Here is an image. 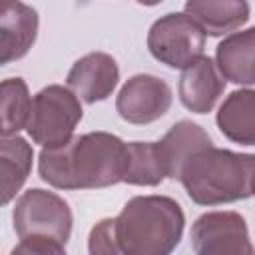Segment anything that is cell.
I'll use <instances>...</instances> for the list:
<instances>
[{"mask_svg": "<svg viewBox=\"0 0 255 255\" xmlns=\"http://www.w3.org/2000/svg\"><path fill=\"white\" fill-rule=\"evenodd\" d=\"M126 141L108 131L72 135L56 147H42L38 155L40 179L56 189H102L122 181Z\"/></svg>", "mask_w": 255, "mask_h": 255, "instance_id": "6da1fadb", "label": "cell"}, {"mask_svg": "<svg viewBox=\"0 0 255 255\" xmlns=\"http://www.w3.org/2000/svg\"><path fill=\"white\" fill-rule=\"evenodd\" d=\"M255 155L205 145L181 165L177 179L197 205H223L253 195Z\"/></svg>", "mask_w": 255, "mask_h": 255, "instance_id": "7a4b0ae2", "label": "cell"}, {"mask_svg": "<svg viewBox=\"0 0 255 255\" xmlns=\"http://www.w3.org/2000/svg\"><path fill=\"white\" fill-rule=\"evenodd\" d=\"M116 239L124 255H167L183 235L181 205L167 195H135L118 217Z\"/></svg>", "mask_w": 255, "mask_h": 255, "instance_id": "3957f363", "label": "cell"}, {"mask_svg": "<svg viewBox=\"0 0 255 255\" xmlns=\"http://www.w3.org/2000/svg\"><path fill=\"white\" fill-rule=\"evenodd\" d=\"M12 223L20 239L12 249L14 255H64L74 217L64 197L48 189L32 187L16 199Z\"/></svg>", "mask_w": 255, "mask_h": 255, "instance_id": "277c9868", "label": "cell"}, {"mask_svg": "<svg viewBox=\"0 0 255 255\" xmlns=\"http://www.w3.org/2000/svg\"><path fill=\"white\" fill-rule=\"evenodd\" d=\"M82 116L84 110L80 98L70 88L50 84L32 98L26 131L34 143L42 147H56L74 135Z\"/></svg>", "mask_w": 255, "mask_h": 255, "instance_id": "5b68a950", "label": "cell"}, {"mask_svg": "<svg viewBox=\"0 0 255 255\" xmlns=\"http://www.w3.org/2000/svg\"><path fill=\"white\" fill-rule=\"evenodd\" d=\"M149 54L167 68L183 70L205 50V34L185 12H169L157 18L147 32Z\"/></svg>", "mask_w": 255, "mask_h": 255, "instance_id": "8992f818", "label": "cell"}, {"mask_svg": "<svg viewBox=\"0 0 255 255\" xmlns=\"http://www.w3.org/2000/svg\"><path fill=\"white\" fill-rule=\"evenodd\" d=\"M191 247L197 255H251L247 221L237 211H207L191 225Z\"/></svg>", "mask_w": 255, "mask_h": 255, "instance_id": "52a82bcc", "label": "cell"}, {"mask_svg": "<svg viewBox=\"0 0 255 255\" xmlns=\"http://www.w3.org/2000/svg\"><path fill=\"white\" fill-rule=\"evenodd\" d=\"M173 102L169 84L151 74L131 76L116 98L118 116L133 126H147L163 118Z\"/></svg>", "mask_w": 255, "mask_h": 255, "instance_id": "ba28073f", "label": "cell"}, {"mask_svg": "<svg viewBox=\"0 0 255 255\" xmlns=\"http://www.w3.org/2000/svg\"><path fill=\"white\" fill-rule=\"evenodd\" d=\"M66 82L82 102L96 104L112 96L120 82V68L110 54L90 52L72 64Z\"/></svg>", "mask_w": 255, "mask_h": 255, "instance_id": "9c48e42d", "label": "cell"}, {"mask_svg": "<svg viewBox=\"0 0 255 255\" xmlns=\"http://www.w3.org/2000/svg\"><path fill=\"white\" fill-rule=\"evenodd\" d=\"M225 90V78L209 56H199L183 68L179 78V100L193 114H209Z\"/></svg>", "mask_w": 255, "mask_h": 255, "instance_id": "30bf717a", "label": "cell"}, {"mask_svg": "<svg viewBox=\"0 0 255 255\" xmlns=\"http://www.w3.org/2000/svg\"><path fill=\"white\" fill-rule=\"evenodd\" d=\"M185 14L191 16L205 36H227L249 22L247 0H185Z\"/></svg>", "mask_w": 255, "mask_h": 255, "instance_id": "8fae6325", "label": "cell"}, {"mask_svg": "<svg viewBox=\"0 0 255 255\" xmlns=\"http://www.w3.org/2000/svg\"><path fill=\"white\" fill-rule=\"evenodd\" d=\"M215 66L225 80L251 88L255 84V28L227 34L215 50Z\"/></svg>", "mask_w": 255, "mask_h": 255, "instance_id": "7c38bea8", "label": "cell"}, {"mask_svg": "<svg viewBox=\"0 0 255 255\" xmlns=\"http://www.w3.org/2000/svg\"><path fill=\"white\" fill-rule=\"evenodd\" d=\"M38 12L24 2L0 16V68L30 52L38 36Z\"/></svg>", "mask_w": 255, "mask_h": 255, "instance_id": "4fadbf2b", "label": "cell"}, {"mask_svg": "<svg viewBox=\"0 0 255 255\" xmlns=\"http://www.w3.org/2000/svg\"><path fill=\"white\" fill-rule=\"evenodd\" d=\"M32 145L24 137L0 135V207L18 195L32 171Z\"/></svg>", "mask_w": 255, "mask_h": 255, "instance_id": "5bb4252c", "label": "cell"}, {"mask_svg": "<svg viewBox=\"0 0 255 255\" xmlns=\"http://www.w3.org/2000/svg\"><path fill=\"white\" fill-rule=\"evenodd\" d=\"M219 131L241 145H255V92L251 88L231 92L215 116Z\"/></svg>", "mask_w": 255, "mask_h": 255, "instance_id": "9a60e30c", "label": "cell"}, {"mask_svg": "<svg viewBox=\"0 0 255 255\" xmlns=\"http://www.w3.org/2000/svg\"><path fill=\"white\" fill-rule=\"evenodd\" d=\"M211 135L195 122L191 120H179L175 122L167 133L157 141L159 153L165 163V173L171 179H177V173L183 165V161L197 149L211 145Z\"/></svg>", "mask_w": 255, "mask_h": 255, "instance_id": "2e32d148", "label": "cell"}, {"mask_svg": "<svg viewBox=\"0 0 255 255\" xmlns=\"http://www.w3.org/2000/svg\"><path fill=\"white\" fill-rule=\"evenodd\" d=\"M167 177L165 163L157 141H129L126 143V167L122 181L129 185L153 187Z\"/></svg>", "mask_w": 255, "mask_h": 255, "instance_id": "e0dca14e", "label": "cell"}, {"mask_svg": "<svg viewBox=\"0 0 255 255\" xmlns=\"http://www.w3.org/2000/svg\"><path fill=\"white\" fill-rule=\"evenodd\" d=\"M32 96L22 78H6L0 82V131L14 135L26 128Z\"/></svg>", "mask_w": 255, "mask_h": 255, "instance_id": "ac0fdd59", "label": "cell"}, {"mask_svg": "<svg viewBox=\"0 0 255 255\" xmlns=\"http://www.w3.org/2000/svg\"><path fill=\"white\" fill-rule=\"evenodd\" d=\"M88 251L92 255H120L114 217L100 219L92 227L90 237H88Z\"/></svg>", "mask_w": 255, "mask_h": 255, "instance_id": "d6986e66", "label": "cell"}, {"mask_svg": "<svg viewBox=\"0 0 255 255\" xmlns=\"http://www.w3.org/2000/svg\"><path fill=\"white\" fill-rule=\"evenodd\" d=\"M20 0H0V16H4L6 12H10Z\"/></svg>", "mask_w": 255, "mask_h": 255, "instance_id": "ffe728a7", "label": "cell"}, {"mask_svg": "<svg viewBox=\"0 0 255 255\" xmlns=\"http://www.w3.org/2000/svg\"><path fill=\"white\" fill-rule=\"evenodd\" d=\"M137 4H141V6H157V4H161L163 0H135Z\"/></svg>", "mask_w": 255, "mask_h": 255, "instance_id": "44dd1931", "label": "cell"}, {"mask_svg": "<svg viewBox=\"0 0 255 255\" xmlns=\"http://www.w3.org/2000/svg\"><path fill=\"white\" fill-rule=\"evenodd\" d=\"M0 135H2V131H0Z\"/></svg>", "mask_w": 255, "mask_h": 255, "instance_id": "7402d4cb", "label": "cell"}]
</instances>
